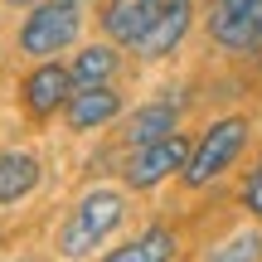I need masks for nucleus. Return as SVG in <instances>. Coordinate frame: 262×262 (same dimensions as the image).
I'll return each mask as SVG.
<instances>
[{
	"instance_id": "obj_1",
	"label": "nucleus",
	"mask_w": 262,
	"mask_h": 262,
	"mask_svg": "<svg viewBox=\"0 0 262 262\" xmlns=\"http://www.w3.org/2000/svg\"><path fill=\"white\" fill-rule=\"evenodd\" d=\"M122 219H126V199L117 194V189H93V194H83L78 209L68 214L63 233H58V253H63L68 262L97 253V248L107 243V233H112Z\"/></svg>"
},
{
	"instance_id": "obj_2",
	"label": "nucleus",
	"mask_w": 262,
	"mask_h": 262,
	"mask_svg": "<svg viewBox=\"0 0 262 262\" xmlns=\"http://www.w3.org/2000/svg\"><path fill=\"white\" fill-rule=\"evenodd\" d=\"M243 146H248V122H243V117H224V122H214L204 136L194 141V150H189L185 185H194V189L214 185V180L243 156Z\"/></svg>"
},
{
	"instance_id": "obj_3",
	"label": "nucleus",
	"mask_w": 262,
	"mask_h": 262,
	"mask_svg": "<svg viewBox=\"0 0 262 262\" xmlns=\"http://www.w3.org/2000/svg\"><path fill=\"white\" fill-rule=\"evenodd\" d=\"M78 29H83L78 0H39V5L29 10V19L19 25V49H25L29 58H49V54L73 44Z\"/></svg>"
},
{
	"instance_id": "obj_4",
	"label": "nucleus",
	"mask_w": 262,
	"mask_h": 262,
	"mask_svg": "<svg viewBox=\"0 0 262 262\" xmlns=\"http://www.w3.org/2000/svg\"><path fill=\"white\" fill-rule=\"evenodd\" d=\"M189 150H194V141L180 136V131L150 141V146H131V156L122 165V180L131 189H150V185H160V180H170L175 170H185L189 165Z\"/></svg>"
},
{
	"instance_id": "obj_5",
	"label": "nucleus",
	"mask_w": 262,
	"mask_h": 262,
	"mask_svg": "<svg viewBox=\"0 0 262 262\" xmlns=\"http://www.w3.org/2000/svg\"><path fill=\"white\" fill-rule=\"evenodd\" d=\"M209 34L224 49H262V0H214L209 10Z\"/></svg>"
},
{
	"instance_id": "obj_6",
	"label": "nucleus",
	"mask_w": 262,
	"mask_h": 262,
	"mask_svg": "<svg viewBox=\"0 0 262 262\" xmlns=\"http://www.w3.org/2000/svg\"><path fill=\"white\" fill-rule=\"evenodd\" d=\"M68 97H73V73L63 63H39L25 78V107L34 117H49L58 107H68Z\"/></svg>"
},
{
	"instance_id": "obj_7",
	"label": "nucleus",
	"mask_w": 262,
	"mask_h": 262,
	"mask_svg": "<svg viewBox=\"0 0 262 262\" xmlns=\"http://www.w3.org/2000/svg\"><path fill=\"white\" fill-rule=\"evenodd\" d=\"M160 10H165V0H117L112 10H107V34L117 39V44L126 49H141V39L150 34V25L160 19Z\"/></svg>"
},
{
	"instance_id": "obj_8",
	"label": "nucleus",
	"mask_w": 262,
	"mask_h": 262,
	"mask_svg": "<svg viewBox=\"0 0 262 262\" xmlns=\"http://www.w3.org/2000/svg\"><path fill=\"white\" fill-rule=\"evenodd\" d=\"M189 19H194V5H189V0H165L160 19L150 25V34L141 39L136 54H146V58H165V54H175V44L189 34Z\"/></svg>"
},
{
	"instance_id": "obj_9",
	"label": "nucleus",
	"mask_w": 262,
	"mask_h": 262,
	"mask_svg": "<svg viewBox=\"0 0 262 262\" xmlns=\"http://www.w3.org/2000/svg\"><path fill=\"white\" fill-rule=\"evenodd\" d=\"M68 126L73 131H93V126H107L117 112H122V97L112 93L107 83H97V88H78L73 97H68Z\"/></svg>"
},
{
	"instance_id": "obj_10",
	"label": "nucleus",
	"mask_w": 262,
	"mask_h": 262,
	"mask_svg": "<svg viewBox=\"0 0 262 262\" xmlns=\"http://www.w3.org/2000/svg\"><path fill=\"white\" fill-rule=\"evenodd\" d=\"M175 122H180V107H175V102H150V107H141V112L126 122L122 141H126V146H150V141L170 136Z\"/></svg>"
},
{
	"instance_id": "obj_11",
	"label": "nucleus",
	"mask_w": 262,
	"mask_h": 262,
	"mask_svg": "<svg viewBox=\"0 0 262 262\" xmlns=\"http://www.w3.org/2000/svg\"><path fill=\"white\" fill-rule=\"evenodd\" d=\"M175 257V233L170 228H146V233H136L131 243H122V248H112L102 262H170Z\"/></svg>"
},
{
	"instance_id": "obj_12",
	"label": "nucleus",
	"mask_w": 262,
	"mask_h": 262,
	"mask_svg": "<svg viewBox=\"0 0 262 262\" xmlns=\"http://www.w3.org/2000/svg\"><path fill=\"white\" fill-rule=\"evenodd\" d=\"M39 185V160L29 150H5L0 156V204H15Z\"/></svg>"
},
{
	"instance_id": "obj_13",
	"label": "nucleus",
	"mask_w": 262,
	"mask_h": 262,
	"mask_svg": "<svg viewBox=\"0 0 262 262\" xmlns=\"http://www.w3.org/2000/svg\"><path fill=\"white\" fill-rule=\"evenodd\" d=\"M73 88H97V83H107V78L117 73V49L112 44H93V49H83V54L73 58Z\"/></svg>"
},
{
	"instance_id": "obj_14",
	"label": "nucleus",
	"mask_w": 262,
	"mask_h": 262,
	"mask_svg": "<svg viewBox=\"0 0 262 262\" xmlns=\"http://www.w3.org/2000/svg\"><path fill=\"white\" fill-rule=\"evenodd\" d=\"M214 262H262V233H238L214 248Z\"/></svg>"
},
{
	"instance_id": "obj_15",
	"label": "nucleus",
	"mask_w": 262,
	"mask_h": 262,
	"mask_svg": "<svg viewBox=\"0 0 262 262\" xmlns=\"http://www.w3.org/2000/svg\"><path fill=\"white\" fill-rule=\"evenodd\" d=\"M243 209L253 219H262V160H257V170L248 175V189H243Z\"/></svg>"
},
{
	"instance_id": "obj_16",
	"label": "nucleus",
	"mask_w": 262,
	"mask_h": 262,
	"mask_svg": "<svg viewBox=\"0 0 262 262\" xmlns=\"http://www.w3.org/2000/svg\"><path fill=\"white\" fill-rule=\"evenodd\" d=\"M5 5H39V0H5Z\"/></svg>"
}]
</instances>
